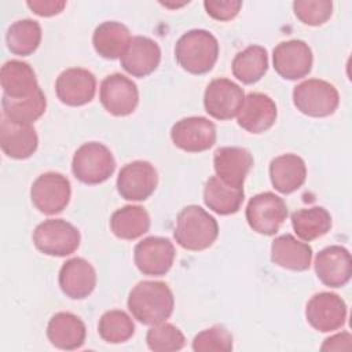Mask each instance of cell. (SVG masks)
<instances>
[{
	"mask_svg": "<svg viewBox=\"0 0 352 352\" xmlns=\"http://www.w3.org/2000/svg\"><path fill=\"white\" fill-rule=\"evenodd\" d=\"M126 304L138 322L153 326L169 319L175 308V297L165 282L142 280L129 292Z\"/></svg>",
	"mask_w": 352,
	"mask_h": 352,
	"instance_id": "1",
	"label": "cell"
},
{
	"mask_svg": "<svg viewBox=\"0 0 352 352\" xmlns=\"http://www.w3.org/2000/svg\"><path fill=\"white\" fill-rule=\"evenodd\" d=\"M179 66L191 74H205L213 69L219 58V41L205 29H192L180 36L175 44Z\"/></svg>",
	"mask_w": 352,
	"mask_h": 352,
	"instance_id": "2",
	"label": "cell"
},
{
	"mask_svg": "<svg viewBox=\"0 0 352 352\" xmlns=\"http://www.w3.org/2000/svg\"><path fill=\"white\" fill-rule=\"evenodd\" d=\"M219 236L217 220L198 205L184 206L177 217L173 238L186 250L201 252L210 248Z\"/></svg>",
	"mask_w": 352,
	"mask_h": 352,
	"instance_id": "3",
	"label": "cell"
},
{
	"mask_svg": "<svg viewBox=\"0 0 352 352\" xmlns=\"http://www.w3.org/2000/svg\"><path fill=\"white\" fill-rule=\"evenodd\" d=\"M116 170V160L111 151L99 142L81 144L72 160V172L84 184H100Z\"/></svg>",
	"mask_w": 352,
	"mask_h": 352,
	"instance_id": "4",
	"label": "cell"
},
{
	"mask_svg": "<svg viewBox=\"0 0 352 352\" xmlns=\"http://www.w3.org/2000/svg\"><path fill=\"white\" fill-rule=\"evenodd\" d=\"M293 103L300 113L320 118L334 114L340 104V95L329 81L308 78L294 87Z\"/></svg>",
	"mask_w": 352,
	"mask_h": 352,
	"instance_id": "5",
	"label": "cell"
},
{
	"mask_svg": "<svg viewBox=\"0 0 352 352\" xmlns=\"http://www.w3.org/2000/svg\"><path fill=\"white\" fill-rule=\"evenodd\" d=\"M81 235L77 227L63 219H48L33 231V243L38 252L47 256L65 257L80 246Z\"/></svg>",
	"mask_w": 352,
	"mask_h": 352,
	"instance_id": "6",
	"label": "cell"
},
{
	"mask_svg": "<svg viewBox=\"0 0 352 352\" xmlns=\"http://www.w3.org/2000/svg\"><path fill=\"white\" fill-rule=\"evenodd\" d=\"M249 227L261 235H275L287 217L286 202L271 191L256 194L245 210Z\"/></svg>",
	"mask_w": 352,
	"mask_h": 352,
	"instance_id": "7",
	"label": "cell"
},
{
	"mask_svg": "<svg viewBox=\"0 0 352 352\" xmlns=\"http://www.w3.org/2000/svg\"><path fill=\"white\" fill-rule=\"evenodd\" d=\"M70 195V182L59 172L41 173L30 187L32 204L44 214L60 213L67 206Z\"/></svg>",
	"mask_w": 352,
	"mask_h": 352,
	"instance_id": "8",
	"label": "cell"
},
{
	"mask_svg": "<svg viewBox=\"0 0 352 352\" xmlns=\"http://www.w3.org/2000/svg\"><path fill=\"white\" fill-rule=\"evenodd\" d=\"M99 99L104 110L116 117L132 114L139 104L136 84L121 73L109 74L99 88Z\"/></svg>",
	"mask_w": 352,
	"mask_h": 352,
	"instance_id": "9",
	"label": "cell"
},
{
	"mask_svg": "<svg viewBox=\"0 0 352 352\" xmlns=\"http://www.w3.org/2000/svg\"><path fill=\"white\" fill-rule=\"evenodd\" d=\"M176 250L170 239L164 236H147L136 243L133 261L143 275L162 276L173 265Z\"/></svg>",
	"mask_w": 352,
	"mask_h": 352,
	"instance_id": "10",
	"label": "cell"
},
{
	"mask_svg": "<svg viewBox=\"0 0 352 352\" xmlns=\"http://www.w3.org/2000/svg\"><path fill=\"white\" fill-rule=\"evenodd\" d=\"M245 99L243 89L230 78L212 80L204 92L205 111L220 121L236 117Z\"/></svg>",
	"mask_w": 352,
	"mask_h": 352,
	"instance_id": "11",
	"label": "cell"
},
{
	"mask_svg": "<svg viewBox=\"0 0 352 352\" xmlns=\"http://www.w3.org/2000/svg\"><path fill=\"white\" fill-rule=\"evenodd\" d=\"M305 318L312 329L320 333H330L345 324L346 304L336 293L320 292L307 302Z\"/></svg>",
	"mask_w": 352,
	"mask_h": 352,
	"instance_id": "12",
	"label": "cell"
},
{
	"mask_svg": "<svg viewBox=\"0 0 352 352\" xmlns=\"http://www.w3.org/2000/svg\"><path fill=\"white\" fill-rule=\"evenodd\" d=\"M170 139L183 151L202 153L216 143V126L205 117H186L172 125Z\"/></svg>",
	"mask_w": 352,
	"mask_h": 352,
	"instance_id": "13",
	"label": "cell"
},
{
	"mask_svg": "<svg viewBox=\"0 0 352 352\" xmlns=\"http://www.w3.org/2000/svg\"><path fill=\"white\" fill-rule=\"evenodd\" d=\"M117 191L126 201H144L157 188L158 173L147 161H132L121 168L117 176Z\"/></svg>",
	"mask_w": 352,
	"mask_h": 352,
	"instance_id": "14",
	"label": "cell"
},
{
	"mask_svg": "<svg viewBox=\"0 0 352 352\" xmlns=\"http://www.w3.org/2000/svg\"><path fill=\"white\" fill-rule=\"evenodd\" d=\"M272 63L282 78L290 81L302 78L312 69V50L302 40L282 41L272 51Z\"/></svg>",
	"mask_w": 352,
	"mask_h": 352,
	"instance_id": "15",
	"label": "cell"
},
{
	"mask_svg": "<svg viewBox=\"0 0 352 352\" xmlns=\"http://www.w3.org/2000/svg\"><path fill=\"white\" fill-rule=\"evenodd\" d=\"M55 92L66 106H84L95 96L96 78L87 69L69 67L56 77Z\"/></svg>",
	"mask_w": 352,
	"mask_h": 352,
	"instance_id": "16",
	"label": "cell"
},
{
	"mask_svg": "<svg viewBox=\"0 0 352 352\" xmlns=\"http://www.w3.org/2000/svg\"><path fill=\"white\" fill-rule=\"evenodd\" d=\"M314 267L318 279L324 286L342 287L352 275L351 253L340 245L327 246L316 254Z\"/></svg>",
	"mask_w": 352,
	"mask_h": 352,
	"instance_id": "17",
	"label": "cell"
},
{
	"mask_svg": "<svg viewBox=\"0 0 352 352\" xmlns=\"http://www.w3.org/2000/svg\"><path fill=\"white\" fill-rule=\"evenodd\" d=\"M252 166V153L245 147H219L213 154V168L216 176L227 186L235 188H243L245 179Z\"/></svg>",
	"mask_w": 352,
	"mask_h": 352,
	"instance_id": "18",
	"label": "cell"
},
{
	"mask_svg": "<svg viewBox=\"0 0 352 352\" xmlns=\"http://www.w3.org/2000/svg\"><path fill=\"white\" fill-rule=\"evenodd\" d=\"M278 110L275 102L265 94L250 92L236 114L238 125L246 132L258 135L268 131L276 121Z\"/></svg>",
	"mask_w": 352,
	"mask_h": 352,
	"instance_id": "19",
	"label": "cell"
},
{
	"mask_svg": "<svg viewBox=\"0 0 352 352\" xmlns=\"http://www.w3.org/2000/svg\"><path fill=\"white\" fill-rule=\"evenodd\" d=\"M58 282L66 297L82 300L88 297L96 286V271L88 260L73 257L62 264Z\"/></svg>",
	"mask_w": 352,
	"mask_h": 352,
	"instance_id": "20",
	"label": "cell"
},
{
	"mask_svg": "<svg viewBox=\"0 0 352 352\" xmlns=\"http://www.w3.org/2000/svg\"><path fill=\"white\" fill-rule=\"evenodd\" d=\"M122 69L133 77L151 74L161 62V50L157 41L146 36L132 37L124 55L120 58Z\"/></svg>",
	"mask_w": 352,
	"mask_h": 352,
	"instance_id": "21",
	"label": "cell"
},
{
	"mask_svg": "<svg viewBox=\"0 0 352 352\" xmlns=\"http://www.w3.org/2000/svg\"><path fill=\"white\" fill-rule=\"evenodd\" d=\"M0 146L3 153L12 160H26L38 147V136L32 125H21L1 117Z\"/></svg>",
	"mask_w": 352,
	"mask_h": 352,
	"instance_id": "22",
	"label": "cell"
},
{
	"mask_svg": "<svg viewBox=\"0 0 352 352\" xmlns=\"http://www.w3.org/2000/svg\"><path fill=\"white\" fill-rule=\"evenodd\" d=\"M85 337L84 322L72 312H58L52 315L47 324V338L58 349H78L84 345Z\"/></svg>",
	"mask_w": 352,
	"mask_h": 352,
	"instance_id": "23",
	"label": "cell"
},
{
	"mask_svg": "<svg viewBox=\"0 0 352 352\" xmlns=\"http://www.w3.org/2000/svg\"><path fill=\"white\" fill-rule=\"evenodd\" d=\"M271 184L280 194H292L298 190L307 179V165L297 154H282L270 164Z\"/></svg>",
	"mask_w": 352,
	"mask_h": 352,
	"instance_id": "24",
	"label": "cell"
},
{
	"mask_svg": "<svg viewBox=\"0 0 352 352\" xmlns=\"http://www.w3.org/2000/svg\"><path fill=\"white\" fill-rule=\"evenodd\" d=\"M271 261L285 270L307 271L312 261V248L292 234H283L271 243Z\"/></svg>",
	"mask_w": 352,
	"mask_h": 352,
	"instance_id": "25",
	"label": "cell"
},
{
	"mask_svg": "<svg viewBox=\"0 0 352 352\" xmlns=\"http://www.w3.org/2000/svg\"><path fill=\"white\" fill-rule=\"evenodd\" d=\"M0 82L3 95L11 99L29 98L40 89L36 73L32 66L18 59L8 60L1 66Z\"/></svg>",
	"mask_w": 352,
	"mask_h": 352,
	"instance_id": "26",
	"label": "cell"
},
{
	"mask_svg": "<svg viewBox=\"0 0 352 352\" xmlns=\"http://www.w3.org/2000/svg\"><path fill=\"white\" fill-rule=\"evenodd\" d=\"M129 29L117 21L102 22L92 34V45L96 54L104 59H118L131 43Z\"/></svg>",
	"mask_w": 352,
	"mask_h": 352,
	"instance_id": "27",
	"label": "cell"
},
{
	"mask_svg": "<svg viewBox=\"0 0 352 352\" xmlns=\"http://www.w3.org/2000/svg\"><path fill=\"white\" fill-rule=\"evenodd\" d=\"M245 199L243 188H235L223 183L217 176H210L204 187V202L220 216L234 214Z\"/></svg>",
	"mask_w": 352,
	"mask_h": 352,
	"instance_id": "28",
	"label": "cell"
},
{
	"mask_svg": "<svg viewBox=\"0 0 352 352\" xmlns=\"http://www.w3.org/2000/svg\"><path fill=\"white\" fill-rule=\"evenodd\" d=\"M110 228L117 238L132 241L150 230V216L143 206L125 205L111 214Z\"/></svg>",
	"mask_w": 352,
	"mask_h": 352,
	"instance_id": "29",
	"label": "cell"
},
{
	"mask_svg": "<svg viewBox=\"0 0 352 352\" xmlns=\"http://www.w3.org/2000/svg\"><path fill=\"white\" fill-rule=\"evenodd\" d=\"M331 224V214L323 206L302 208L292 213V227L297 236L305 242L326 235Z\"/></svg>",
	"mask_w": 352,
	"mask_h": 352,
	"instance_id": "30",
	"label": "cell"
},
{
	"mask_svg": "<svg viewBox=\"0 0 352 352\" xmlns=\"http://www.w3.org/2000/svg\"><path fill=\"white\" fill-rule=\"evenodd\" d=\"M232 74L243 84L260 81L268 70V54L261 45H249L238 52L231 63Z\"/></svg>",
	"mask_w": 352,
	"mask_h": 352,
	"instance_id": "31",
	"label": "cell"
},
{
	"mask_svg": "<svg viewBox=\"0 0 352 352\" xmlns=\"http://www.w3.org/2000/svg\"><path fill=\"white\" fill-rule=\"evenodd\" d=\"M1 107L3 117L10 121L21 125H32L44 114L47 109V99L40 88L32 96L23 99H11L3 95Z\"/></svg>",
	"mask_w": 352,
	"mask_h": 352,
	"instance_id": "32",
	"label": "cell"
},
{
	"mask_svg": "<svg viewBox=\"0 0 352 352\" xmlns=\"http://www.w3.org/2000/svg\"><path fill=\"white\" fill-rule=\"evenodd\" d=\"M41 26L37 21L25 18L14 22L7 33L6 43L8 50L18 56L32 55L41 43Z\"/></svg>",
	"mask_w": 352,
	"mask_h": 352,
	"instance_id": "33",
	"label": "cell"
},
{
	"mask_svg": "<svg viewBox=\"0 0 352 352\" xmlns=\"http://www.w3.org/2000/svg\"><path fill=\"white\" fill-rule=\"evenodd\" d=\"M100 338L109 344H121L128 341L135 333V323L131 316L121 309L106 311L98 322Z\"/></svg>",
	"mask_w": 352,
	"mask_h": 352,
	"instance_id": "34",
	"label": "cell"
},
{
	"mask_svg": "<svg viewBox=\"0 0 352 352\" xmlns=\"http://www.w3.org/2000/svg\"><path fill=\"white\" fill-rule=\"evenodd\" d=\"M146 342L154 352H172L180 351L186 344V338L179 327L172 323L161 322L148 329Z\"/></svg>",
	"mask_w": 352,
	"mask_h": 352,
	"instance_id": "35",
	"label": "cell"
},
{
	"mask_svg": "<svg viewBox=\"0 0 352 352\" xmlns=\"http://www.w3.org/2000/svg\"><path fill=\"white\" fill-rule=\"evenodd\" d=\"M195 352H230L232 349V334L221 324H214L198 333L192 340Z\"/></svg>",
	"mask_w": 352,
	"mask_h": 352,
	"instance_id": "36",
	"label": "cell"
},
{
	"mask_svg": "<svg viewBox=\"0 0 352 352\" xmlns=\"http://www.w3.org/2000/svg\"><path fill=\"white\" fill-rule=\"evenodd\" d=\"M294 15L308 26H320L333 15V3L329 0H296Z\"/></svg>",
	"mask_w": 352,
	"mask_h": 352,
	"instance_id": "37",
	"label": "cell"
},
{
	"mask_svg": "<svg viewBox=\"0 0 352 352\" xmlns=\"http://www.w3.org/2000/svg\"><path fill=\"white\" fill-rule=\"evenodd\" d=\"M204 7L206 14L216 21H231L234 19L242 7V1H219V0H205Z\"/></svg>",
	"mask_w": 352,
	"mask_h": 352,
	"instance_id": "38",
	"label": "cell"
},
{
	"mask_svg": "<svg viewBox=\"0 0 352 352\" xmlns=\"http://www.w3.org/2000/svg\"><path fill=\"white\" fill-rule=\"evenodd\" d=\"M66 4L67 3L63 0H33L26 3V6L38 16L58 15L63 11Z\"/></svg>",
	"mask_w": 352,
	"mask_h": 352,
	"instance_id": "39",
	"label": "cell"
},
{
	"mask_svg": "<svg viewBox=\"0 0 352 352\" xmlns=\"http://www.w3.org/2000/svg\"><path fill=\"white\" fill-rule=\"evenodd\" d=\"M352 348V336L348 331H342L327 337L320 349L322 351H351Z\"/></svg>",
	"mask_w": 352,
	"mask_h": 352,
	"instance_id": "40",
	"label": "cell"
}]
</instances>
